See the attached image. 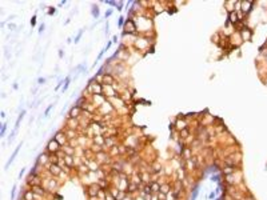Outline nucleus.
I'll use <instances>...</instances> for the list:
<instances>
[{
  "mask_svg": "<svg viewBox=\"0 0 267 200\" xmlns=\"http://www.w3.org/2000/svg\"><path fill=\"white\" fill-rule=\"evenodd\" d=\"M47 149H48L50 154H57V152L60 151V144H59V142H56L55 139H52L51 142L48 143Z\"/></svg>",
  "mask_w": 267,
  "mask_h": 200,
  "instance_id": "nucleus-1",
  "label": "nucleus"
},
{
  "mask_svg": "<svg viewBox=\"0 0 267 200\" xmlns=\"http://www.w3.org/2000/svg\"><path fill=\"white\" fill-rule=\"evenodd\" d=\"M99 190H100V187H99L98 184H92V185H90V187H88L87 193H88L91 197H94V196H96V195H98Z\"/></svg>",
  "mask_w": 267,
  "mask_h": 200,
  "instance_id": "nucleus-2",
  "label": "nucleus"
},
{
  "mask_svg": "<svg viewBox=\"0 0 267 200\" xmlns=\"http://www.w3.org/2000/svg\"><path fill=\"white\" fill-rule=\"evenodd\" d=\"M240 35H242V39H243V40H250L251 36H252V31L248 29V28H245L243 31H240Z\"/></svg>",
  "mask_w": 267,
  "mask_h": 200,
  "instance_id": "nucleus-3",
  "label": "nucleus"
},
{
  "mask_svg": "<svg viewBox=\"0 0 267 200\" xmlns=\"http://www.w3.org/2000/svg\"><path fill=\"white\" fill-rule=\"evenodd\" d=\"M228 19H230V21L231 23H234V24H236V23H239V16H238V14L235 12V11H230L228 12Z\"/></svg>",
  "mask_w": 267,
  "mask_h": 200,
  "instance_id": "nucleus-4",
  "label": "nucleus"
},
{
  "mask_svg": "<svg viewBox=\"0 0 267 200\" xmlns=\"http://www.w3.org/2000/svg\"><path fill=\"white\" fill-rule=\"evenodd\" d=\"M240 5L243 7V8H242L243 12H245V14H248L250 11H251V8H250V7H252V5H254V3H252V2H246V3L243 2V3H240Z\"/></svg>",
  "mask_w": 267,
  "mask_h": 200,
  "instance_id": "nucleus-5",
  "label": "nucleus"
},
{
  "mask_svg": "<svg viewBox=\"0 0 267 200\" xmlns=\"http://www.w3.org/2000/svg\"><path fill=\"white\" fill-rule=\"evenodd\" d=\"M50 171H51V172H52L54 175H59V173L62 172V168H59V166H57V164H54V163H51Z\"/></svg>",
  "mask_w": 267,
  "mask_h": 200,
  "instance_id": "nucleus-6",
  "label": "nucleus"
},
{
  "mask_svg": "<svg viewBox=\"0 0 267 200\" xmlns=\"http://www.w3.org/2000/svg\"><path fill=\"white\" fill-rule=\"evenodd\" d=\"M103 83H107V84H112L114 83V77L110 75V74H107V75H104V77H103Z\"/></svg>",
  "mask_w": 267,
  "mask_h": 200,
  "instance_id": "nucleus-7",
  "label": "nucleus"
},
{
  "mask_svg": "<svg viewBox=\"0 0 267 200\" xmlns=\"http://www.w3.org/2000/svg\"><path fill=\"white\" fill-rule=\"evenodd\" d=\"M20 147H21V146H19V147H17V148H16V149L14 151V154H12V156H11V159L8 160V163H7V166H5L7 168H8V166H9V164H11V163H12V161H14V159H15V156L17 155V152H19V149H20Z\"/></svg>",
  "mask_w": 267,
  "mask_h": 200,
  "instance_id": "nucleus-8",
  "label": "nucleus"
},
{
  "mask_svg": "<svg viewBox=\"0 0 267 200\" xmlns=\"http://www.w3.org/2000/svg\"><path fill=\"white\" fill-rule=\"evenodd\" d=\"M64 161L67 163V166H68V167H72V164H74L72 156H69V155H64Z\"/></svg>",
  "mask_w": 267,
  "mask_h": 200,
  "instance_id": "nucleus-9",
  "label": "nucleus"
},
{
  "mask_svg": "<svg viewBox=\"0 0 267 200\" xmlns=\"http://www.w3.org/2000/svg\"><path fill=\"white\" fill-rule=\"evenodd\" d=\"M24 200H33V191H31V190L26 191V193H24Z\"/></svg>",
  "mask_w": 267,
  "mask_h": 200,
  "instance_id": "nucleus-10",
  "label": "nucleus"
},
{
  "mask_svg": "<svg viewBox=\"0 0 267 200\" xmlns=\"http://www.w3.org/2000/svg\"><path fill=\"white\" fill-rule=\"evenodd\" d=\"M68 124H69V127H71V128H76V127L79 125V122H78V120H74V117H72V119L68 120Z\"/></svg>",
  "mask_w": 267,
  "mask_h": 200,
  "instance_id": "nucleus-11",
  "label": "nucleus"
},
{
  "mask_svg": "<svg viewBox=\"0 0 267 200\" xmlns=\"http://www.w3.org/2000/svg\"><path fill=\"white\" fill-rule=\"evenodd\" d=\"M79 111H80V108H79V107L72 108V110H71V112H69V116H71V117H76V116H78V113H79Z\"/></svg>",
  "mask_w": 267,
  "mask_h": 200,
  "instance_id": "nucleus-12",
  "label": "nucleus"
},
{
  "mask_svg": "<svg viewBox=\"0 0 267 200\" xmlns=\"http://www.w3.org/2000/svg\"><path fill=\"white\" fill-rule=\"evenodd\" d=\"M32 191H33V192H36V193H39V195H43V193H44V191L41 190V188H40L39 185H33Z\"/></svg>",
  "mask_w": 267,
  "mask_h": 200,
  "instance_id": "nucleus-13",
  "label": "nucleus"
},
{
  "mask_svg": "<svg viewBox=\"0 0 267 200\" xmlns=\"http://www.w3.org/2000/svg\"><path fill=\"white\" fill-rule=\"evenodd\" d=\"M151 190H152L154 192H158L160 190V185L158 183H152V184H151Z\"/></svg>",
  "mask_w": 267,
  "mask_h": 200,
  "instance_id": "nucleus-14",
  "label": "nucleus"
},
{
  "mask_svg": "<svg viewBox=\"0 0 267 200\" xmlns=\"http://www.w3.org/2000/svg\"><path fill=\"white\" fill-rule=\"evenodd\" d=\"M160 190H162V192H163V193H168V191H170V185H168V184H164V185H162V187H160Z\"/></svg>",
  "mask_w": 267,
  "mask_h": 200,
  "instance_id": "nucleus-15",
  "label": "nucleus"
},
{
  "mask_svg": "<svg viewBox=\"0 0 267 200\" xmlns=\"http://www.w3.org/2000/svg\"><path fill=\"white\" fill-rule=\"evenodd\" d=\"M94 91H95V93H96V91H98V93H100L102 92V86H96V84H94Z\"/></svg>",
  "mask_w": 267,
  "mask_h": 200,
  "instance_id": "nucleus-16",
  "label": "nucleus"
},
{
  "mask_svg": "<svg viewBox=\"0 0 267 200\" xmlns=\"http://www.w3.org/2000/svg\"><path fill=\"white\" fill-rule=\"evenodd\" d=\"M5 129H7V124H3V127H2V136H4V134H5Z\"/></svg>",
  "mask_w": 267,
  "mask_h": 200,
  "instance_id": "nucleus-17",
  "label": "nucleus"
},
{
  "mask_svg": "<svg viewBox=\"0 0 267 200\" xmlns=\"http://www.w3.org/2000/svg\"><path fill=\"white\" fill-rule=\"evenodd\" d=\"M128 188H130V191H131V192L136 191V190H135V188H136V185H135V184H130V185H128Z\"/></svg>",
  "mask_w": 267,
  "mask_h": 200,
  "instance_id": "nucleus-18",
  "label": "nucleus"
},
{
  "mask_svg": "<svg viewBox=\"0 0 267 200\" xmlns=\"http://www.w3.org/2000/svg\"><path fill=\"white\" fill-rule=\"evenodd\" d=\"M68 84H69V77H67V80H66V84H64V88H63V89H67Z\"/></svg>",
  "mask_w": 267,
  "mask_h": 200,
  "instance_id": "nucleus-19",
  "label": "nucleus"
},
{
  "mask_svg": "<svg viewBox=\"0 0 267 200\" xmlns=\"http://www.w3.org/2000/svg\"><path fill=\"white\" fill-rule=\"evenodd\" d=\"M51 108H52V105H50V107H48L47 110H45V116H48V112L51 111Z\"/></svg>",
  "mask_w": 267,
  "mask_h": 200,
  "instance_id": "nucleus-20",
  "label": "nucleus"
}]
</instances>
